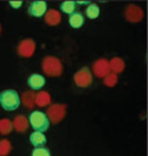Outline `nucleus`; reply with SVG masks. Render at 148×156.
<instances>
[{
    "instance_id": "5",
    "label": "nucleus",
    "mask_w": 148,
    "mask_h": 156,
    "mask_svg": "<svg viewBox=\"0 0 148 156\" xmlns=\"http://www.w3.org/2000/svg\"><path fill=\"white\" fill-rule=\"evenodd\" d=\"M73 81L75 83V86L79 87V88L89 87L93 82V76H92L91 69L87 68V67H83L79 70H77L73 76Z\"/></svg>"
},
{
    "instance_id": "13",
    "label": "nucleus",
    "mask_w": 148,
    "mask_h": 156,
    "mask_svg": "<svg viewBox=\"0 0 148 156\" xmlns=\"http://www.w3.org/2000/svg\"><path fill=\"white\" fill-rule=\"evenodd\" d=\"M21 104L28 110H32L36 106V92L35 91H24L21 95Z\"/></svg>"
},
{
    "instance_id": "15",
    "label": "nucleus",
    "mask_w": 148,
    "mask_h": 156,
    "mask_svg": "<svg viewBox=\"0 0 148 156\" xmlns=\"http://www.w3.org/2000/svg\"><path fill=\"white\" fill-rule=\"evenodd\" d=\"M84 21H86V17L83 16V13H81V12H74L73 14L69 16V19H68L69 26L74 30L81 28L82 26L84 24Z\"/></svg>"
},
{
    "instance_id": "21",
    "label": "nucleus",
    "mask_w": 148,
    "mask_h": 156,
    "mask_svg": "<svg viewBox=\"0 0 148 156\" xmlns=\"http://www.w3.org/2000/svg\"><path fill=\"white\" fill-rule=\"evenodd\" d=\"M13 150L12 142L6 138L0 140V156H8Z\"/></svg>"
},
{
    "instance_id": "9",
    "label": "nucleus",
    "mask_w": 148,
    "mask_h": 156,
    "mask_svg": "<svg viewBox=\"0 0 148 156\" xmlns=\"http://www.w3.org/2000/svg\"><path fill=\"white\" fill-rule=\"evenodd\" d=\"M28 14L35 18H42L47 12V3L43 0H36L28 5Z\"/></svg>"
},
{
    "instance_id": "20",
    "label": "nucleus",
    "mask_w": 148,
    "mask_h": 156,
    "mask_svg": "<svg viewBox=\"0 0 148 156\" xmlns=\"http://www.w3.org/2000/svg\"><path fill=\"white\" fill-rule=\"evenodd\" d=\"M102 81H104V84L106 87H115L118 84V82H119V77H118V74H115V73H107L104 78H102Z\"/></svg>"
},
{
    "instance_id": "7",
    "label": "nucleus",
    "mask_w": 148,
    "mask_h": 156,
    "mask_svg": "<svg viewBox=\"0 0 148 156\" xmlns=\"http://www.w3.org/2000/svg\"><path fill=\"white\" fill-rule=\"evenodd\" d=\"M124 17L129 23H139L144 17V10L137 4H129L124 9Z\"/></svg>"
},
{
    "instance_id": "10",
    "label": "nucleus",
    "mask_w": 148,
    "mask_h": 156,
    "mask_svg": "<svg viewBox=\"0 0 148 156\" xmlns=\"http://www.w3.org/2000/svg\"><path fill=\"white\" fill-rule=\"evenodd\" d=\"M27 84L31 91H41L46 84V78L40 73H32L27 78Z\"/></svg>"
},
{
    "instance_id": "14",
    "label": "nucleus",
    "mask_w": 148,
    "mask_h": 156,
    "mask_svg": "<svg viewBox=\"0 0 148 156\" xmlns=\"http://www.w3.org/2000/svg\"><path fill=\"white\" fill-rule=\"evenodd\" d=\"M108 68H110V72L111 73H115V74H120L124 72L125 69V62L123 58L120 56H114L108 60Z\"/></svg>"
},
{
    "instance_id": "22",
    "label": "nucleus",
    "mask_w": 148,
    "mask_h": 156,
    "mask_svg": "<svg viewBox=\"0 0 148 156\" xmlns=\"http://www.w3.org/2000/svg\"><path fill=\"white\" fill-rule=\"evenodd\" d=\"M77 8V5H75V2H70V0H68V2H64L60 4V10L63 13H65V14L70 16V14H73Z\"/></svg>"
},
{
    "instance_id": "1",
    "label": "nucleus",
    "mask_w": 148,
    "mask_h": 156,
    "mask_svg": "<svg viewBox=\"0 0 148 156\" xmlns=\"http://www.w3.org/2000/svg\"><path fill=\"white\" fill-rule=\"evenodd\" d=\"M41 69L47 77H60L63 74V62L57 56L47 55L41 62Z\"/></svg>"
},
{
    "instance_id": "16",
    "label": "nucleus",
    "mask_w": 148,
    "mask_h": 156,
    "mask_svg": "<svg viewBox=\"0 0 148 156\" xmlns=\"http://www.w3.org/2000/svg\"><path fill=\"white\" fill-rule=\"evenodd\" d=\"M29 142L33 147H45L46 145V136L42 132H33L29 134Z\"/></svg>"
},
{
    "instance_id": "17",
    "label": "nucleus",
    "mask_w": 148,
    "mask_h": 156,
    "mask_svg": "<svg viewBox=\"0 0 148 156\" xmlns=\"http://www.w3.org/2000/svg\"><path fill=\"white\" fill-rule=\"evenodd\" d=\"M51 104V95L47 91H38L36 94V105L38 108H47Z\"/></svg>"
},
{
    "instance_id": "11",
    "label": "nucleus",
    "mask_w": 148,
    "mask_h": 156,
    "mask_svg": "<svg viewBox=\"0 0 148 156\" xmlns=\"http://www.w3.org/2000/svg\"><path fill=\"white\" fill-rule=\"evenodd\" d=\"M43 21L50 27H55L61 23V13L56 9H47L43 16Z\"/></svg>"
},
{
    "instance_id": "25",
    "label": "nucleus",
    "mask_w": 148,
    "mask_h": 156,
    "mask_svg": "<svg viewBox=\"0 0 148 156\" xmlns=\"http://www.w3.org/2000/svg\"><path fill=\"white\" fill-rule=\"evenodd\" d=\"M0 34H2V24H0Z\"/></svg>"
},
{
    "instance_id": "23",
    "label": "nucleus",
    "mask_w": 148,
    "mask_h": 156,
    "mask_svg": "<svg viewBox=\"0 0 148 156\" xmlns=\"http://www.w3.org/2000/svg\"><path fill=\"white\" fill-rule=\"evenodd\" d=\"M31 156H51V152L47 147H35L31 152Z\"/></svg>"
},
{
    "instance_id": "2",
    "label": "nucleus",
    "mask_w": 148,
    "mask_h": 156,
    "mask_svg": "<svg viewBox=\"0 0 148 156\" xmlns=\"http://www.w3.org/2000/svg\"><path fill=\"white\" fill-rule=\"evenodd\" d=\"M21 105V96L15 90H4L0 92V106L6 112H14Z\"/></svg>"
},
{
    "instance_id": "8",
    "label": "nucleus",
    "mask_w": 148,
    "mask_h": 156,
    "mask_svg": "<svg viewBox=\"0 0 148 156\" xmlns=\"http://www.w3.org/2000/svg\"><path fill=\"white\" fill-rule=\"evenodd\" d=\"M92 76L97 78H104L107 73H110V68H108V60L106 58H98L92 64Z\"/></svg>"
},
{
    "instance_id": "18",
    "label": "nucleus",
    "mask_w": 148,
    "mask_h": 156,
    "mask_svg": "<svg viewBox=\"0 0 148 156\" xmlns=\"http://www.w3.org/2000/svg\"><path fill=\"white\" fill-rule=\"evenodd\" d=\"M101 14V9H100V6L97 4H95V3H89L87 5V8L84 10V17H87L88 19H97Z\"/></svg>"
},
{
    "instance_id": "24",
    "label": "nucleus",
    "mask_w": 148,
    "mask_h": 156,
    "mask_svg": "<svg viewBox=\"0 0 148 156\" xmlns=\"http://www.w3.org/2000/svg\"><path fill=\"white\" fill-rule=\"evenodd\" d=\"M9 5L12 6L13 9H19L21 6L23 5V2H21V0H15V2H9Z\"/></svg>"
},
{
    "instance_id": "3",
    "label": "nucleus",
    "mask_w": 148,
    "mask_h": 156,
    "mask_svg": "<svg viewBox=\"0 0 148 156\" xmlns=\"http://www.w3.org/2000/svg\"><path fill=\"white\" fill-rule=\"evenodd\" d=\"M29 127H32L33 132H46L50 128V122L47 119L46 114L41 110H33L28 115Z\"/></svg>"
},
{
    "instance_id": "6",
    "label": "nucleus",
    "mask_w": 148,
    "mask_h": 156,
    "mask_svg": "<svg viewBox=\"0 0 148 156\" xmlns=\"http://www.w3.org/2000/svg\"><path fill=\"white\" fill-rule=\"evenodd\" d=\"M36 53V41L33 38H23L19 41L18 46H17V54L24 58V59H29L35 55Z\"/></svg>"
},
{
    "instance_id": "19",
    "label": "nucleus",
    "mask_w": 148,
    "mask_h": 156,
    "mask_svg": "<svg viewBox=\"0 0 148 156\" xmlns=\"http://www.w3.org/2000/svg\"><path fill=\"white\" fill-rule=\"evenodd\" d=\"M13 131V124L12 120L8 118H2L0 119V134L2 136H8Z\"/></svg>"
},
{
    "instance_id": "12",
    "label": "nucleus",
    "mask_w": 148,
    "mask_h": 156,
    "mask_svg": "<svg viewBox=\"0 0 148 156\" xmlns=\"http://www.w3.org/2000/svg\"><path fill=\"white\" fill-rule=\"evenodd\" d=\"M12 124H13V129H14L17 133H24L29 128L28 118L27 116H24V115H22V114L17 115L15 118L12 120Z\"/></svg>"
},
{
    "instance_id": "4",
    "label": "nucleus",
    "mask_w": 148,
    "mask_h": 156,
    "mask_svg": "<svg viewBox=\"0 0 148 156\" xmlns=\"http://www.w3.org/2000/svg\"><path fill=\"white\" fill-rule=\"evenodd\" d=\"M67 105L63 102H55V104H50L46 109V116L50 122V124H59L64 120L67 115Z\"/></svg>"
}]
</instances>
